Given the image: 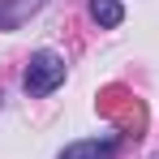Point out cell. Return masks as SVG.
<instances>
[{"label": "cell", "mask_w": 159, "mask_h": 159, "mask_svg": "<svg viewBox=\"0 0 159 159\" xmlns=\"http://www.w3.org/2000/svg\"><path fill=\"white\" fill-rule=\"evenodd\" d=\"M60 82H65V56H56L52 48H43V52H34V56H30L26 78H22V86H26V95H30V99L52 95Z\"/></svg>", "instance_id": "1"}, {"label": "cell", "mask_w": 159, "mask_h": 159, "mask_svg": "<svg viewBox=\"0 0 159 159\" xmlns=\"http://www.w3.org/2000/svg\"><path fill=\"white\" fill-rule=\"evenodd\" d=\"M116 151H120L116 138H78V142H69L56 159H116Z\"/></svg>", "instance_id": "2"}, {"label": "cell", "mask_w": 159, "mask_h": 159, "mask_svg": "<svg viewBox=\"0 0 159 159\" xmlns=\"http://www.w3.org/2000/svg\"><path fill=\"white\" fill-rule=\"evenodd\" d=\"M48 0H0V30H17L43 9Z\"/></svg>", "instance_id": "3"}, {"label": "cell", "mask_w": 159, "mask_h": 159, "mask_svg": "<svg viewBox=\"0 0 159 159\" xmlns=\"http://www.w3.org/2000/svg\"><path fill=\"white\" fill-rule=\"evenodd\" d=\"M90 17L103 30H116L125 22V4H120V0H90Z\"/></svg>", "instance_id": "4"}]
</instances>
